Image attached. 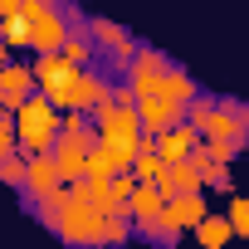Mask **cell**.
Segmentation results:
<instances>
[{"label": "cell", "mask_w": 249, "mask_h": 249, "mask_svg": "<svg viewBox=\"0 0 249 249\" xmlns=\"http://www.w3.org/2000/svg\"><path fill=\"white\" fill-rule=\"evenodd\" d=\"M200 142H205L220 161H234V157L249 147V103H239V98H220V107H215V117L205 122Z\"/></svg>", "instance_id": "3957f363"}, {"label": "cell", "mask_w": 249, "mask_h": 249, "mask_svg": "<svg viewBox=\"0 0 249 249\" xmlns=\"http://www.w3.org/2000/svg\"><path fill=\"white\" fill-rule=\"evenodd\" d=\"M152 142H157L161 161H186V157H191V147L200 142V127H191V122L181 117V122H171V127L152 132Z\"/></svg>", "instance_id": "30bf717a"}, {"label": "cell", "mask_w": 249, "mask_h": 249, "mask_svg": "<svg viewBox=\"0 0 249 249\" xmlns=\"http://www.w3.org/2000/svg\"><path fill=\"white\" fill-rule=\"evenodd\" d=\"M25 10V0H0V20H5V15H20Z\"/></svg>", "instance_id": "cb8c5ba5"}, {"label": "cell", "mask_w": 249, "mask_h": 249, "mask_svg": "<svg viewBox=\"0 0 249 249\" xmlns=\"http://www.w3.org/2000/svg\"><path fill=\"white\" fill-rule=\"evenodd\" d=\"M157 186H161V196L205 191V181H200V166H191V157H186V161H166V166H161V176H157Z\"/></svg>", "instance_id": "4fadbf2b"}, {"label": "cell", "mask_w": 249, "mask_h": 249, "mask_svg": "<svg viewBox=\"0 0 249 249\" xmlns=\"http://www.w3.org/2000/svg\"><path fill=\"white\" fill-rule=\"evenodd\" d=\"M215 107H220V98H210V93H196V98L186 103V122H191V127H200V132H205V122L215 117Z\"/></svg>", "instance_id": "d6986e66"}, {"label": "cell", "mask_w": 249, "mask_h": 249, "mask_svg": "<svg viewBox=\"0 0 249 249\" xmlns=\"http://www.w3.org/2000/svg\"><path fill=\"white\" fill-rule=\"evenodd\" d=\"M25 15H30V54H49L69 39V15L59 0H25Z\"/></svg>", "instance_id": "277c9868"}, {"label": "cell", "mask_w": 249, "mask_h": 249, "mask_svg": "<svg viewBox=\"0 0 249 249\" xmlns=\"http://www.w3.org/2000/svg\"><path fill=\"white\" fill-rule=\"evenodd\" d=\"M200 181H205V191H234V171H230V161H220V157L200 171Z\"/></svg>", "instance_id": "7402d4cb"}, {"label": "cell", "mask_w": 249, "mask_h": 249, "mask_svg": "<svg viewBox=\"0 0 249 249\" xmlns=\"http://www.w3.org/2000/svg\"><path fill=\"white\" fill-rule=\"evenodd\" d=\"M88 35H93V44H98V54H112L117 64H127L132 54H137V39L122 30V25H112V20H88Z\"/></svg>", "instance_id": "9c48e42d"}, {"label": "cell", "mask_w": 249, "mask_h": 249, "mask_svg": "<svg viewBox=\"0 0 249 249\" xmlns=\"http://www.w3.org/2000/svg\"><path fill=\"white\" fill-rule=\"evenodd\" d=\"M35 215H39L59 239H69V244H103V220H107V210L93 205L78 186H59L54 196H44V200L35 205Z\"/></svg>", "instance_id": "6da1fadb"}, {"label": "cell", "mask_w": 249, "mask_h": 249, "mask_svg": "<svg viewBox=\"0 0 249 249\" xmlns=\"http://www.w3.org/2000/svg\"><path fill=\"white\" fill-rule=\"evenodd\" d=\"M161 93H166V98H176V103L186 107V103H191L200 88H196V78H191L186 69H176V64H171V69H166V83H161Z\"/></svg>", "instance_id": "2e32d148"}, {"label": "cell", "mask_w": 249, "mask_h": 249, "mask_svg": "<svg viewBox=\"0 0 249 249\" xmlns=\"http://www.w3.org/2000/svg\"><path fill=\"white\" fill-rule=\"evenodd\" d=\"M161 152H157V142H152V132H147V142H142V152H137V161H132V176L137 181H157L161 176Z\"/></svg>", "instance_id": "e0dca14e"}, {"label": "cell", "mask_w": 249, "mask_h": 249, "mask_svg": "<svg viewBox=\"0 0 249 249\" xmlns=\"http://www.w3.org/2000/svg\"><path fill=\"white\" fill-rule=\"evenodd\" d=\"M103 98H107V83H103L93 69H78V73H73V78H69V83L54 93V103H59L64 112H69V107H83V112H93Z\"/></svg>", "instance_id": "8992f818"}, {"label": "cell", "mask_w": 249, "mask_h": 249, "mask_svg": "<svg viewBox=\"0 0 249 249\" xmlns=\"http://www.w3.org/2000/svg\"><path fill=\"white\" fill-rule=\"evenodd\" d=\"M166 69H171V59H166L161 49H137V54L127 59V83H132V93H137V98H147V93H161V83H166Z\"/></svg>", "instance_id": "5b68a950"}, {"label": "cell", "mask_w": 249, "mask_h": 249, "mask_svg": "<svg viewBox=\"0 0 249 249\" xmlns=\"http://www.w3.org/2000/svg\"><path fill=\"white\" fill-rule=\"evenodd\" d=\"M0 30H5V44H10V49H30V15H25V10H20V15H5Z\"/></svg>", "instance_id": "ffe728a7"}, {"label": "cell", "mask_w": 249, "mask_h": 249, "mask_svg": "<svg viewBox=\"0 0 249 249\" xmlns=\"http://www.w3.org/2000/svg\"><path fill=\"white\" fill-rule=\"evenodd\" d=\"M230 225H234V239H249V196H230Z\"/></svg>", "instance_id": "603a6c76"}, {"label": "cell", "mask_w": 249, "mask_h": 249, "mask_svg": "<svg viewBox=\"0 0 249 249\" xmlns=\"http://www.w3.org/2000/svg\"><path fill=\"white\" fill-rule=\"evenodd\" d=\"M25 171H30V157H25V152H10V157H0V181H5V186L25 191Z\"/></svg>", "instance_id": "ac0fdd59"}, {"label": "cell", "mask_w": 249, "mask_h": 249, "mask_svg": "<svg viewBox=\"0 0 249 249\" xmlns=\"http://www.w3.org/2000/svg\"><path fill=\"white\" fill-rule=\"evenodd\" d=\"M15 132H20V152L30 157V152H54V142H59V132H64V107L44 93V88H35L20 107H15Z\"/></svg>", "instance_id": "7a4b0ae2"}, {"label": "cell", "mask_w": 249, "mask_h": 249, "mask_svg": "<svg viewBox=\"0 0 249 249\" xmlns=\"http://www.w3.org/2000/svg\"><path fill=\"white\" fill-rule=\"evenodd\" d=\"M137 234V220L132 215H107L103 220V244H122V239H132Z\"/></svg>", "instance_id": "44dd1931"}, {"label": "cell", "mask_w": 249, "mask_h": 249, "mask_svg": "<svg viewBox=\"0 0 249 249\" xmlns=\"http://www.w3.org/2000/svg\"><path fill=\"white\" fill-rule=\"evenodd\" d=\"M137 112H142V122H147V132H161V127H171V122L186 117V107H181L176 98H166V93H147V98H137Z\"/></svg>", "instance_id": "7c38bea8"}, {"label": "cell", "mask_w": 249, "mask_h": 249, "mask_svg": "<svg viewBox=\"0 0 249 249\" xmlns=\"http://www.w3.org/2000/svg\"><path fill=\"white\" fill-rule=\"evenodd\" d=\"M59 186H69L64 181V171H59V161H54V152H30V171H25V196L39 205L44 196H54Z\"/></svg>", "instance_id": "ba28073f"}, {"label": "cell", "mask_w": 249, "mask_h": 249, "mask_svg": "<svg viewBox=\"0 0 249 249\" xmlns=\"http://www.w3.org/2000/svg\"><path fill=\"white\" fill-rule=\"evenodd\" d=\"M73 73H78V64H69V54H64V49L35 54V83H39V88H44L49 98H54V93H59V88H64V83L73 78Z\"/></svg>", "instance_id": "8fae6325"}, {"label": "cell", "mask_w": 249, "mask_h": 249, "mask_svg": "<svg viewBox=\"0 0 249 249\" xmlns=\"http://www.w3.org/2000/svg\"><path fill=\"white\" fill-rule=\"evenodd\" d=\"M191 234H196L205 249H220V244H230V239H234V225H230V215H225V210H205V220H200Z\"/></svg>", "instance_id": "5bb4252c"}, {"label": "cell", "mask_w": 249, "mask_h": 249, "mask_svg": "<svg viewBox=\"0 0 249 249\" xmlns=\"http://www.w3.org/2000/svg\"><path fill=\"white\" fill-rule=\"evenodd\" d=\"M64 54H69V64H78V69H88V59L98 54V44H93V35H88V25H78V30H69V39L59 44Z\"/></svg>", "instance_id": "9a60e30c"}, {"label": "cell", "mask_w": 249, "mask_h": 249, "mask_svg": "<svg viewBox=\"0 0 249 249\" xmlns=\"http://www.w3.org/2000/svg\"><path fill=\"white\" fill-rule=\"evenodd\" d=\"M35 88H39V83H35V64H25V59H15V54L0 64V107H5V112H15Z\"/></svg>", "instance_id": "52a82bcc"}, {"label": "cell", "mask_w": 249, "mask_h": 249, "mask_svg": "<svg viewBox=\"0 0 249 249\" xmlns=\"http://www.w3.org/2000/svg\"><path fill=\"white\" fill-rule=\"evenodd\" d=\"M10 54H15V49H10V44H5V30H0V64H5V59H10Z\"/></svg>", "instance_id": "d4e9b609"}]
</instances>
